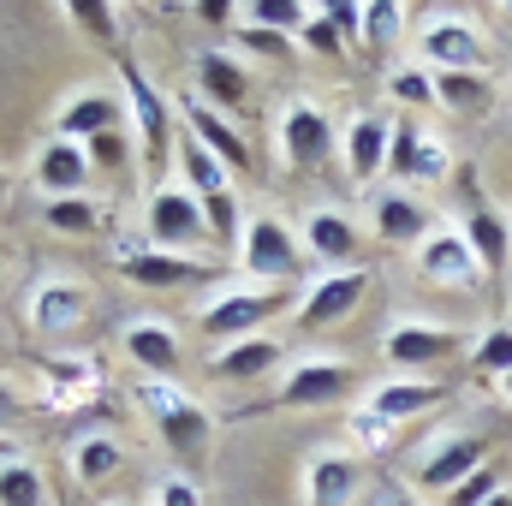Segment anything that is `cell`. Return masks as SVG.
Listing matches in <instances>:
<instances>
[{"label":"cell","instance_id":"cell-1","mask_svg":"<svg viewBox=\"0 0 512 506\" xmlns=\"http://www.w3.org/2000/svg\"><path fill=\"white\" fill-rule=\"evenodd\" d=\"M137 411L155 423L161 447L173 453V465H203L209 441H215V417L197 393H185L173 376H137Z\"/></svg>","mask_w":512,"mask_h":506},{"label":"cell","instance_id":"cell-2","mask_svg":"<svg viewBox=\"0 0 512 506\" xmlns=\"http://www.w3.org/2000/svg\"><path fill=\"white\" fill-rule=\"evenodd\" d=\"M304 245L298 233L280 221V215H245V233H239V268L251 286H298L304 274Z\"/></svg>","mask_w":512,"mask_h":506},{"label":"cell","instance_id":"cell-3","mask_svg":"<svg viewBox=\"0 0 512 506\" xmlns=\"http://www.w3.org/2000/svg\"><path fill=\"white\" fill-rule=\"evenodd\" d=\"M447 173H453V149H447V137H435L417 114H393L387 185H399V191H423V185H441Z\"/></svg>","mask_w":512,"mask_h":506},{"label":"cell","instance_id":"cell-4","mask_svg":"<svg viewBox=\"0 0 512 506\" xmlns=\"http://www.w3.org/2000/svg\"><path fill=\"white\" fill-rule=\"evenodd\" d=\"M417 66L429 72H483L489 66V36L465 12H429L417 24Z\"/></svg>","mask_w":512,"mask_h":506},{"label":"cell","instance_id":"cell-5","mask_svg":"<svg viewBox=\"0 0 512 506\" xmlns=\"http://www.w3.org/2000/svg\"><path fill=\"white\" fill-rule=\"evenodd\" d=\"M489 465V441L483 435H471V429H447V435H435V441H423L417 447V459H411V489H423V495H453L471 471H483Z\"/></svg>","mask_w":512,"mask_h":506},{"label":"cell","instance_id":"cell-6","mask_svg":"<svg viewBox=\"0 0 512 506\" xmlns=\"http://www.w3.org/2000/svg\"><path fill=\"white\" fill-rule=\"evenodd\" d=\"M358 370L352 358H334V352H298L280 376V405L286 411H328L340 399H352Z\"/></svg>","mask_w":512,"mask_h":506},{"label":"cell","instance_id":"cell-7","mask_svg":"<svg viewBox=\"0 0 512 506\" xmlns=\"http://www.w3.org/2000/svg\"><path fill=\"white\" fill-rule=\"evenodd\" d=\"M274 149H280V161L292 167V173H316V167H328L334 161V149H340V131L334 120L316 108V102H286L280 114H274Z\"/></svg>","mask_w":512,"mask_h":506},{"label":"cell","instance_id":"cell-8","mask_svg":"<svg viewBox=\"0 0 512 506\" xmlns=\"http://www.w3.org/2000/svg\"><path fill=\"white\" fill-rule=\"evenodd\" d=\"M143 233L155 251H179L191 256L197 245H209V221H203V203L173 179V185H155L149 203H143Z\"/></svg>","mask_w":512,"mask_h":506},{"label":"cell","instance_id":"cell-9","mask_svg":"<svg viewBox=\"0 0 512 506\" xmlns=\"http://www.w3.org/2000/svg\"><path fill=\"white\" fill-rule=\"evenodd\" d=\"M286 298H292V286H233V292H221V298L197 316V328H203L209 340H221V346L251 340V334H262V322H268L274 310H286Z\"/></svg>","mask_w":512,"mask_h":506},{"label":"cell","instance_id":"cell-10","mask_svg":"<svg viewBox=\"0 0 512 506\" xmlns=\"http://www.w3.org/2000/svg\"><path fill=\"white\" fill-rule=\"evenodd\" d=\"M459 346H465L459 328L423 322V316H399V322H387V334H382V358L393 364V376H417L423 364H453Z\"/></svg>","mask_w":512,"mask_h":506},{"label":"cell","instance_id":"cell-11","mask_svg":"<svg viewBox=\"0 0 512 506\" xmlns=\"http://www.w3.org/2000/svg\"><path fill=\"white\" fill-rule=\"evenodd\" d=\"M370 286H376V274L364 268V262H352V268H328V274H316L310 286H304V298H298V328H334V322H346L364 298H370Z\"/></svg>","mask_w":512,"mask_h":506},{"label":"cell","instance_id":"cell-12","mask_svg":"<svg viewBox=\"0 0 512 506\" xmlns=\"http://www.w3.org/2000/svg\"><path fill=\"white\" fill-rule=\"evenodd\" d=\"M358 495H364V459L346 441L304 453V506H352Z\"/></svg>","mask_w":512,"mask_h":506},{"label":"cell","instance_id":"cell-13","mask_svg":"<svg viewBox=\"0 0 512 506\" xmlns=\"http://www.w3.org/2000/svg\"><path fill=\"white\" fill-rule=\"evenodd\" d=\"M102 358L96 352H54L42 358L36 370V387H42V405L48 411H84L96 393H102Z\"/></svg>","mask_w":512,"mask_h":506},{"label":"cell","instance_id":"cell-14","mask_svg":"<svg viewBox=\"0 0 512 506\" xmlns=\"http://www.w3.org/2000/svg\"><path fill=\"white\" fill-rule=\"evenodd\" d=\"M120 102H126V126L137 131L143 155L161 161V155H167V131H173V108H167V96L149 84V72H143L137 60L120 66Z\"/></svg>","mask_w":512,"mask_h":506},{"label":"cell","instance_id":"cell-15","mask_svg":"<svg viewBox=\"0 0 512 506\" xmlns=\"http://www.w3.org/2000/svg\"><path fill=\"white\" fill-rule=\"evenodd\" d=\"M298 245H304L310 262H322V274L328 268H352L358 262V221H352V209H340V203L304 209L298 215Z\"/></svg>","mask_w":512,"mask_h":506},{"label":"cell","instance_id":"cell-16","mask_svg":"<svg viewBox=\"0 0 512 506\" xmlns=\"http://www.w3.org/2000/svg\"><path fill=\"white\" fill-rule=\"evenodd\" d=\"M370 221H376V239L387 251H417L435 233V209L417 191H399V185L370 191Z\"/></svg>","mask_w":512,"mask_h":506},{"label":"cell","instance_id":"cell-17","mask_svg":"<svg viewBox=\"0 0 512 506\" xmlns=\"http://www.w3.org/2000/svg\"><path fill=\"white\" fill-rule=\"evenodd\" d=\"M411 256H417V274H423L429 286H447V292H471V286H483V262L471 256V245H465L459 227H435Z\"/></svg>","mask_w":512,"mask_h":506},{"label":"cell","instance_id":"cell-18","mask_svg":"<svg viewBox=\"0 0 512 506\" xmlns=\"http://www.w3.org/2000/svg\"><path fill=\"white\" fill-rule=\"evenodd\" d=\"M387 143H393V114L364 108V114H352V120L340 126V161H346L352 185H376V179H382L387 173Z\"/></svg>","mask_w":512,"mask_h":506},{"label":"cell","instance_id":"cell-19","mask_svg":"<svg viewBox=\"0 0 512 506\" xmlns=\"http://www.w3.org/2000/svg\"><path fill=\"white\" fill-rule=\"evenodd\" d=\"M90 149L84 143H66V137H48L42 149H36V161H30V179H36V191L48 197V203H60V197H90Z\"/></svg>","mask_w":512,"mask_h":506},{"label":"cell","instance_id":"cell-20","mask_svg":"<svg viewBox=\"0 0 512 506\" xmlns=\"http://www.w3.org/2000/svg\"><path fill=\"white\" fill-rule=\"evenodd\" d=\"M30 328L36 334H72L84 316H90V286L72 280V274H48L30 286V304H24Z\"/></svg>","mask_w":512,"mask_h":506},{"label":"cell","instance_id":"cell-21","mask_svg":"<svg viewBox=\"0 0 512 506\" xmlns=\"http://www.w3.org/2000/svg\"><path fill=\"white\" fill-rule=\"evenodd\" d=\"M179 120H185V137H197L209 155H221L233 173H251V143H245V131L233 126L221 108H209L197 90L191 96H179Z\"/></svg>","mask_w":512,"mask_h":506},{"label":"cell","instance_id":"cell-22","mask_svg":"<svg viewBox=\"0 0 512 506\" xmlns=\"http://www.w3.org/2000/svg\"><path fill=\"white\" fill-rule=\"evenodd\" d=\"M358 405H364L370 417H387V423H411V417L447 405V381H435V376H382Z\"/></svg>","mask_w":512,"mask_h":506},{"label":"cell","instance_id":"cell-23","mask_svg":"<svg viewBox=\"0 0 512 506\" xmlns=\"http://www.w3.org/2000/svg\"><path fill=\"white\" fill-rule=\"evenodd\" d=\"M114 268L126 274L131 286H149V292H167V286H191V280H203V274H209L197 256L155 251V245H120V251H114Z\"/></svg>","mask_w":512,"mask_h":506},{"label":"cell","instance_id":"cell-24","mask_svg":"<svg viewBox=\"0 0 512 506\" xmlns=\"http://www.w3.org/2000/svg\"><path fill=\"white\" fill-rule=\"evenodd\" d=\"M191 78H197V96L209 108H221V114H233V108L251 102V66L239 54H227V48H203L191 60Z\"/></svg>","mask_w":512,"mask_h":506},{"label":"cell","instance_id":"cell-25","mask_svg":"<svg viewBox=\"0 0 512 506\" xmlns=\"http://www.w3.org/2000/svg\"><path fill=\"white\" fill-rule=\"evenodd\" d=\"M102 131H126V102L108 90H78L54 114V137H66V143H96Z\"/></svg>","mask_w":512,"mask_h":506},{"label":"cell","instance_id":"cell-26","mask_svg":"<svg viewBox=\"0 0 512 506\" xmlns=\"http://www.w3.org/2000/svg\"><path fill=\"white\" fill-rule=\"evenodd\" d=\"M120 346L143 376H173V364H179V334L161 316H131L120 328Z\"/></svg>","mask_w":512,"mask_h":506},{"label":"cell","instance_id":"cell-27","mask_svg":"<svg viewBox=\"0 0 512 506\" xmlns=\"http://www.w3.org/2000/svg\"><path fill=\"white\" fill-rule=\"evenodd\" d=\"M435 108L453 120H489L495 114V78L489 72H435Z\"/></svg>","mask_w":512,"mask_h":506},{"label":"cell","instance_id":"cell-28","mask_svg":"<svg viewBox=\"0 0 512 506\" xmlns=\"http://www.w3.org/2000/svg\"><path fill=\"white\" fill-rule=\"evenodd\" d=\"M465 245H471V256L483 262V274H501L512 262V221L501 215V209H489V203H477L471 215H465Z\"/></svg>","mask_w":512,"mask_h":506},{"label":"cell","instance_id":"cell-29","mask_svg":"<svg viewBox=\"0 0 512 506\" xmlns=\"http://www.w3.org/2000/svg\"><path fill=\"white\" fill-rule=\"evenodd\" d=\"M280 358H286V352H280V340L251 334V340H233V346H221V352L209 358V376H215V381H256V376H268Z\"/></svg>","mask_w":512,"mask_h":506},{"label":"cell","instance_id":"cell-30","mask_svg":"<svg viewBox=\"0 0 512 506\" xmlns=\"http://www.w3.org/2000/svg\"><path fill=\"white\" fill-rule=\"evenodd\" d=\"M179 185L191 197H221V191H233V167L221 155H209L197 137H179Z\"/></svg>","mask_w":512,"mask_h":506},{"label":"cell","instance_id":"cell-31","mask_svg":"<svg viewBox=\"0 0 512 506\" xmlns=\"http://www.w3.org/2000/svg\"><path fill=\"white\" fill-rule=\"evenodd\" d=\"M120 465H126V453H120V441H114V435H84V441H72V483L102 489Z\"/></svg>","mask_w":512,"mask_h":506},{"label":"cell","instance_id":"cell-32","mask_svg":"<svg viewBox=\"0 0 512 506\" xmlns=\"http://www.w3.org/2000/svg\"><path fill=\"white\" fill-rule=\"evenodd\" d=\"M382 84H387V96H393L405 114H423V108H435V72H429V66H417V60H399Z\"/></svg>","mask_w":512,"mask_h":506},{"label":"cell","instance_id":"cell-33","mask_svg":"<svg viewBox=\"0 0 512 506\" xmlns=\"http://www.w3.org/2000/svg\"><path fill=\"white\" fill-rule=\"evenodd\" d=\"M102 203L96 197H60V203H42V221H48V233H66V239H84V233H96L102 227Z\"/></svg>","mask_w":512,"mask_h":506},{"label":"cell","instance_id":"cell-34","mask_svg":"<svg viewBox=\"0 0 512 506\" xmlns=\"http://www.w3.org/2000/svg\"><path fill=\"white\" fill-rule=\"evenodd\" d=\"M393 441H399V423H387V417H370L364 405H352V411H346V447H352L358 459H382Z\"/></svg>","mask_w":512,"mask_h":506},{"label":"cell","instance_id":"cell-35","mask_svg":"<svg viewBox=\"0 0 512 506\" xmlns=\"http://www.w3.org/2000/svg\"><path fill=\"white\" fill-rule=\"evenodd\" d=\"M239 18L298 42V30H304V18H310V0H245V6H239Z\"/></svg>","mask_w":512,"mask_h":506},{"label":"cell","instance_id":"cell-36","mask_svg":"<svg viewBox=\"0 0 512 506\" xmlns=\"http://www.w3.org/2000/svg\"><path fill=\"white\" fill-rule=\"evenodd\" d=\"M0 506H48L42 471L24 465V459H6V465H0Z\"/></svg>","mask_w":512,"mask_h":506},{"label":"cell","instance_id":"cell-37","mask_svg":"<svg viewBox=\"0 0 512 506\" xmlns=\"http://www.w3.org/2000/svg\"><path fill=\"white\" fill-rule=\"evenodd\" d=\"M405 18H411V12H405L399 0H370V6H364V48H370V54H387V48L405 36Z\"/></svg>","mask_w":512,"mask_h":506},{"label":"cell","instance_id":"cell-38","mask_svg":"<svg viewBox=\"0 0 512 506\" xmlns=\"http://www.w3.org/2000/svg\"><path fill=\"white\" fill-rule=\"evenodd\" d=\"M471 364L483 370V376H512V322H495L489 334H477V346H471Z\"/></svg>","mask_w":512,"mask_h":506},{"label":"cell","instance_id":"cell-39","mask_svg":"<svg viewBox=\"0 0 512 506\" xmlns=\"http://www.w3.org/2000/svg\"><path fill=\"white\" fill-rule=\"evenodd\" d=\"M197 203H203L209 239H221V245H239V233H245V221H239V197H233V191H221V197H197Z\"/></svg>","mask_w":512,"mask_h":506},{"label":"cell","instance_id":"cell-40","mask_svg":"<svg viewBox=\"0 0 512 506\" xmlns=\"http://www.w3.org/2000/svg\"><path fill=\"white\" fill-rule=\"evenodd\" d=\"M501 489H507V477H501V465L489 459L483 471H471V477H465L453 495H441V501H447V506H489L495 495H501Z\"/></svg>","mask_w":512,"mask_h":506},{"label":"cell","instance_id":"cell-41","mask_svg":"<svg viewBox=\"0 0 512 506\" xmlns=\"http://www.w3.org/2000/svg\"><path fill=\"white\" fill-rule=\"evenodd\" d=\"M66 18H78L84 36H102V42L120 36V6H108V0H66Z\"/></svg>","mask_w":512,"mask_h":506},{"label":"cell","instance_id":"cell-42","mask_svg":"<svg viewBox=\"0 0 512 506\" xmlns=\"http://www.w3.org/2000/svg\"><path fill=\"white\" fill-rule=\"evenodd\" d=\"M298 42H304L310 54H328V60H340V54H346V36L334 30V18H328L322 6H310V18H304V30H298Z\"/></svg>","mask_w":512,"mask_h":506},{"label":"cell","instance_id":"cell-43","mask_svg":"<svg viewBox=\"0 0 512 506\" xmlns=\"http://www.w3.org/2000/svg\"><path fill=\"white\" fill-rule=\"evenodd\" d=\"M239 30H233V42L239 48H251V54H262V60H292V36H274V30H262V24H245V18H233Z\"/></svg>","mask_w":512,"mask_h":506},{"label":"cell","instance_id":"cell-44","mask_svg":"<svg viewBox=\"0 0 512 506\" xmlns=\"http://www.w3.org/2000/svg\"><path fill=\"white\" fill-rule=\"evenodd\" d=\"M149 506H203V489H197V483H191L185 471H167V477L155 483Z\"/></svg>","mask_w":512,"mask_h":506},{"label":"cell","instance_id":"cell-45","mask_svg":"<svg viewBox=\"0 0 512 506\" xmlns=\"http://www.w3.org/2000/svg\"><path fill=\"white\" fill-rule=\"evenodd\" d=\"M322 12L334 18V30L346 36V48H364V6H352V0H328Z\"/></svg>","mask_w":512,"mask_h":506},{"label":"cell","instance_id":"cell-46","mask_svg":"<svg viewBox=\"0 0 512 506\" xmlns=\"http://www.w3.org/2000/svg\"><path fill=\"white\" fill-rule=\"evenodd\" d=\"M84 149H90V167H96V161H102V167H120V161H126V131H102V137L84 143Z\"/></svg>","mask_w":512,"mask_h":506},{"label":"cell","instance_id":"cell-47","mask_svg":"<svg viewBox=\"0 0 512 506\" xmlns=\"http://www.w3.org/2000/svg\"><path fill=\"white\" fill-rule=\"evenodd\" d=\"M18 417V393H12V381L0 376V435H6V423Z\"/></svg>","mask_w":512,"mask_h":506},{"label":"cell","instance_id":"cell-48","mask_svg":"<svg viewBox=\"0 0 512 506\" xmlns=\"http://www.w3.org/2000/svg\"><path fill=\"white\" fill-rule=\"evenodd\" d=\"M376 506H423V501H417L411 489H382V495H376Z\"/></svg>","mask_w":512,"mask_h":506},{"label":"cell","instance_id":"cell-49","mask_svg":"<svg viewBox=\"0 0 512 506\" xmlns=\"http://www.w3.org/2000/svg\"><path fill=\"white\" fill-rule=\"evenodd\" d=\"M6 459H18V447H12V435H0V465H6Z\"/></svg>","mask_w":512,"mask_h":506},{"label":"cell","instance_id":"cell-50","mask_svg":"<svg viewBox=\"0 0 512 506\" xmlns=\"http://www.w3.org/2000/svg\"><path fill=\"white\" fill-rule=\"evenodd\" d=\"M495 387H501V399H507V405H512V376H501V381H495Z\"/></svg>","mask_w":512,"mask_h":506},{"label":"cell","instance_id":"cell-51","mask_svg":"<svg viewBox=\"0 0 512 506\" xmlns=\"http://www.w3.org/2000/svg\"><path fill=\"white\" fill-rule=\"evenodd\" d=\"M489 506H512V489H501V495H495V501H489Z\"/></svg>","mask_w":512,"mask_h":506},{"label":"cell","instance_id":"cell-52","mask_svg":"<svg viewBox=\"0 0 512 506\" xmlns=\"http://www.w3.org/2000/svg\"><path fill=\"white\" fill-rule=\"evenodd\" d=\"M0 203H6V173H0Z\"/></svg>","mask_w":512,"mask_h":506}]
</instances>
